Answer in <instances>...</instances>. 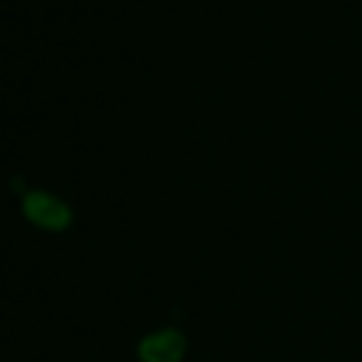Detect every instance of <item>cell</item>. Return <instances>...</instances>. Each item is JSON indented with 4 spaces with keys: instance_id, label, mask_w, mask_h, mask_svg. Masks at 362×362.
Segmentation results:
<instances>
[{
    "instance_id": "1",
    "label": "cell",
    "mask_w": 362,
    "mask_h": 362,
    "mask_svg": "<svg viewBox=\"0 0 362 362\" xmlns=\"http://www.w3.org/2000/svg\"><path fill=\"white\" fill-rule=\"evenodd\" d=\"M23 215H25L34 226L48 229V232H62V229L71 223V218H74L71 209H68L59 198L42 192V189H28V192L23 195Z\"/></svg>"
},
{
    "instance_id": "2",
    "label": "cell",
    "mask_w": 362,
    "mask_h": 362,
    "mask_svg": "<svg viewBox=\"0 0 362 362\" xmlns=\"http://www.w3.org/2000/svg\"><path fill=\"white\" fill-rule=\"evenodd\" d=\"M139 359L141 362H178L187 351V339L175 328H164L156 334H147L139 342Z\"/></svg>"
}]
</instances>
